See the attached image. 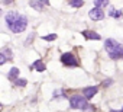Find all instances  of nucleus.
<instances>
[{"instance_id":"1","label":"nucleus","mask_w":123,"mask_h":112,"mask_svg":"<svg viewBox=\"0 0 123 112\" xmlns=\"http://www.w3.org/2000/svg\"><path fill=\"white\" fill-rule=\"evenodd\" d=\"M5 23L10 32L22 34L23 31H26V28L29 25V19L26 15H22L16 10H10L5 15Z\"/></svg>"},{"instance_id":"2","label":"nucleus","mask_w":123,"mask_h":112,"mask_svg":"<svg viewBox=\"0 0 123 112\" xmlns=\"http://www.w3.org/2000/svg\"><path fill=\"white\" fill-rule=\"evenodd\" d=\"M104 49L110 60H113V61L123 60V44H120L119 41H116L113 38L104 39Z\"/></svg>"},{"instance_id":"3","label":"nucleus","mask_w":123,"mask_h":112,"mask_svg":"<svg viewBox=\"0 0 123 112\" xmlns=\"http://www.w3.org/2000/svg\"><path fill=\"white\" fill-rule=\"evenodd\" d=\"M59 61H61V64H62V66H65V67H68V69H77V67H80L78 58L75 57V54L71 52V51H67V52H62V54H61Z\"/></svg>"},{"instance_id":"4","label":"nucleus","mask_w":123,"mask_h":112,"mask_svg":"<svg viewBox=\"0 0 123 112\" xmlns=\"http://www.w3.org/2000/svg\"><path fill=\"white\" fill-rule=\"evenodd\" d=\"M70 108L71 109H80V111H87V108H88V99L83 95H73L70 99Z\"/></svg>"},{"instance_id":"5","label":"nucleus","mask_w":123,"mask_h":112,"mask_svg":"<svg viewBox=\"0 0 123 112\" xmlns=\"http://www.w3.org/2000/svg\"><path fill=\"white\" fill-rule=\"evenodd\" d=\"M88 16H90V19H91V21L98 22V21H103V19L106 18V13H104L103 7H97V6H94L93 9H90V10H88Z\"/></svg>"},{"instance_id":"6","label":"nucleus","mask_w":123,"mask_h":112,"mask_svg":"<svg viewBox=\"0 0 123 112\" xmlns=\"http://www.w3.org/2000/svg\"><path fill=\"white\" fill-rule=\"evenodd\" d=\"M81 36L87 41H101V35L93 29H84L81 31Z\"/></svg>"},{"instance_id":"7","label":"nucleus","mask_w":123,"mask_h":112,"mask_svg":"<svg viewBox=\"0 0 123 112\" xmlns=\"http://www.w3.org/2000/svg\"><path fill=\"white\" fill-rule=\"evenodd\" d=\"M12 60H13V51L10 48H3L0 51V66H3L7 61H12Z\"/></svg>"},{"instance_id":"8","label":"nucleus","mask_w":123,"mask_h":112,"mask_svg":"<svg viewBox=\"0 0 123 112\" xmlns=\"http://www.w3.org/2000/svg\"><path fill=\"white\" fill-rule=\"evenodd\" d=\"M29 6L36 12H42L45 6H49V0H29Z\"/></svg>"},{"instance_id":"9","label":"nucleus","mask_w":123,"mask_h":112,"mask_svg":"<svg viewBox=\"0 0 123 112\" xmlns=\"http://www.w3.org/2000/svg\"><path fill=\"white\" fill-rule=\"evenodd\" d=\"M97 93H98V86H86V87H83V95L88 100H91Z\"/></svg>"},{"instance_id":"10","label":"nucleus","mask_w":123,"mask_h":112,"mask_svg":"<svg viewBox=\"0 0 123 112\" xmlns=\"http://www.w3.org/2000/svg\"><path fill=\"white\" fill-rule=\"evenodd\" d=\"M31 69L35 70V71H38V73H43V71L46 70V64H45L42 60H35V61L31 64Z\"/></svg>"},{"instance_id":"11","label":"nucleus","mask_w":123,"mask_h":112,"mask_svg":"<svg viewBox=\"0 0 123 112\" xmlns=\"http://www.w3.org/2000/svg\"><path fill=\"white\" fill-rule=\"evenodd\" d=\"M52 99L56 100V99H70V98L67 96V92L64 89H55L52 92Z\"/></svg>"},{"instance_id":"12","label":"nucleus","mask_w":123,"mask_h":112,"mask_svg":"<svg viewBox=\"0 0 123 112\" xmlns=\"http://www.w3.org/2000/svg\"><path fill=\"white\" fill-rule=\"evenodd\" d=\"M107 15H109L110 18H113V19H122V16H123V10H122V9H116V7L111 6V7L109 9Z\"/></svg>"},{"instance_id":"13","label":"nucleus","mask_w":123,"mask_h":112,"mask_svg":"<svg viewBox=\"0 0 123 112\" xmlns=\"http://www.w3.org/2000/svg\"><path fill=\"white\" fill-rule=\"evenodd\" d=\"M19 73H20V70H19L18 67H12V69L7 71V79H9L12 83H15V80L19 79Z\"/></svg>"},{"instance_id":"14","label":"nucleus","mask_w":123,"mask_h":112,"mask_svg":"<svg viewBox=\"0 0 123 112\" xmlns=\"http://www.w3.org/2000/svg\"><path fill=\"white\" fill-rule=\"evenodd\" d=\"M68 5L74 9H80L84 6V0H68Z\"/></svg>"},{"instance_id":"15","label":"nucleus","mask_w":123,"mask_h":112,"mask_svg":"<svg viewBox=\"0 0 123 112\" xmlns=\"http://www.w3.org/2000/svg\"><path fill=\"white\" fill-rule=\"evenodd\" d=\"M56 38H58L56 34H48V35H42V36H41V39H42V41H46V42H52V41H55Z\"/></svg>"},{"instance_id":"16","label":"nucleus","mask_w":123,"mask_h":112,"mask_svg":"<svg viewBox=\"0 0 123 112\" xmlns=\"http://www.w3.org/2000/svg\"><path fill=\"white\" fill-rule=\"evenodd\" d=\"M94 6H97V7H106V6H109V3H110V0H94Z\"/></svg>"},{"instance_id":"17","label":"nucleus","mask_w":123,"mask_h":112,"mask_svg":"<svg viewBox=\"0 0 123 112\" xmlns=\"http://www.w3.org/2000/svg\"><path fill=\"white\" fill-rule=\"evenodd\" d=\"M113 83H114V80H113L111 77H107V79H104V80H103V82H101L100 84H101V87L107 89V87H110V86H111Z\"/></svg>"},{"instance_id":"18","label":"nucleus","mask_w":123,"mask_h":112,"mask_svg":"<svg viewBox=\"0 0 123 112\" xmlns=\"http://www.w3.org/2000/svg\"><path fill=\"white\" fill-rule=\"evenodd\" d=\"M15 86H18V87H25L26 84H28V79H18V80H15V83H13Z\"/></svg>"},{"instance_id":"19","label":"nucleus","mask_w":123,"mask_h":112,"mask_svg":"<svg viewBox=\"0 0 123 112\" xmlns=\"http://www.w3.org/2000/svg\"><path fill=\"white\" fill-rule=\"evenodd\" d=\"M33 38H35V32H31V34H29V36H28V39L23 42V45H25V47L31 45V44H32V41H33Z\"/></svg>"},{"instance_id":"20","label":"nucleus","mask_w":123,"mask_h":112,"mask_svg":"<svg viewBox=\"0 0 123 112\" xmlns=\"http://www.w3.org/2000/svg\"><path fill=\"white\" fill-rule=\"evenodd\" d=\"M87 112H97V108H96L94 105H88V108H87Z\"/></svg>"},{"instance_id":"21","label":"nucleus","mask_w":123,"mask_h":112,"mask_svg":"<svg viewBox=\"0 0 123 112\" xmlns=\"http://www.w3.org/2000/svg\"><path fill=\"white\" fill-rule=\"evenodd\" d=\"M13 2H15V0H3V5H5V6H7V5H12Z\"/></svg>"},{"instance_id":"22","label":"nucleus","mask_w":123,"mask_h":112,"mask_svg":"<svg viewBox=\"0 0 123 112\" xmlns=\"http://www.w3.org/2000/svg\"><path fill=\"white\" fill-rule=\"evenodd\" d=\"M109 112H123V111L122 109H110Z\"/></svg>"},{"instance_id":"23","label":"nucleus","mask_w":123,"mask_h":112,"mask_svg":"<svg viewBox=\"0 0 123 112\" xmlns=\"http://www.w3.org/2000/svg\"><path fill=\"white\" fill-rule=\"evenodd\" d=\"M122 111H123V108H122Z\"/></svg>"}]
</instances>
